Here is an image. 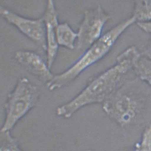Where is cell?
<instances>
[{"label": "cell", "mask_w": 151, "mask_h": 151, "mask_svg": "<svg viewBox=\"0 0 151 151\" xmlns=\"http://www.w3.org/2000/svg\"><path fill=\"white\" fill-rule=\"evenodd\" d=\"M39 90L26 77L21 78L8 94L4 104L5 117L1 132L10 131L37 102Z\"/></svg>", "instance_id": "6da1fadb"}, {"label": "cell", "mask_w": 151, "mask_h": 151, "mask_svg": "<svg viewBox=\"0 0 151 151\" xmlns=\"http://www.w3.org/2000/svg\"><path fill=\"white\" fill-rule=\"evenodd\" d=\"M134 21L133 18L130 19L105 35L73 65L63 73L57 75V80L59 84L65 86L87 67L102 58L110 49L121 33Z\"/></svg>", "instance_id": "7a4b0ae2"}, {"label": "cell", "mask_w": 151, "mask_h": 151, "mask_svg": "<svg viewBox=\"0 0 151 151\" xmlns=\"http://www.w3.org/2000/svg\"><path fill=\"white\" fill-rule=\"evenodd\" d=\"M0 13L6 21L15 26L43 49L46 50V27L42 17L36 20L28 19L1 7Z\"/></svg>", "instance_id": "3957f363"}, {"label": "cell", "mask_w": 151, "mask_h": 151, "mask_svg": "<svg viewBox=\"0 0 151 151\" xmlns=\"http://www.w3.org/2000/svg\"><path fill=\"white\" fill-rule=\"evenodd\" d=\"M42 18L46 27L47 64L51 69L58 49L56 30L58 26L57 13L53 1H48Z\"/></svg>", "instance_id": "277c9868"}, {"label": "cell", "mask_w": 151, "mask_h": 151, "mask_svg": "<svg viewBox=\"0 0 151 151\" xmlns=\"http://www.w3.org/2000/svg\"><path fill=\"white\" fill-rule=\"evenodd\" d=\"M17 61L28 72L40 80L46 82L54 77L48 68L41 57L34 52L19 50L15 53Z\"/></svg>", "instance_id": "5b68a950"}, {"label": "cell", "mask_w": 151, "mask_h": 151, "mask_svg": "<svg viewBox=\"0 0 151 151\" xmlns=\"http://www.w3.org/2000/svg\"><path fill=\"white\" fill-rule=\"evenodd\" d=\"M106 19L101 12L87 17L78 34L79 46H89L99 37Z\"/></svg>", "instance_id": "8992f818"}, {"label": "cell", "mask_w": 151, "mask_h": 151, "mask_svg": "<svg viewBox=\"0 0 151 151\" xmlns=\"http://www.w3.org/2000/svg\"><path fill=\"white\" fill-rule=\"evenodd\" d=\"M57 43L60 46L70 48H74V44L78 34L73 31L66 23L58 25L56 30Z\"/></svg>", "instance_id": "52a82bcc"}, {"label": "cell", "mask_w": 151, "mask_h": 151, "mask_svg": "<svg viewBox=\"0 0 151 151\" xmlns=\"http://www.w3.org/2000/svg\"><path fill=\"white\" fill-rule=\"evenodd\" d=\"M10 131L1 132V151H22Z\"/></svg>", "instance_id": "ba28073f"}, {"label": "cell", "mask_w": 151, "mask_h": 151, "mask_svg": "<svg viewBox=\"0 0 151 151\" xmlns=\"http://www.w3.org/2000/svg\"><path fill=\"white\" fill-rule=\"evenodd\" d=\"M135 16L141 20L151 19V1H140L137 6Z\"/></svg>", "instance_id": "9c48e42d"}, {"label": "cell", "mask_w": 151, "mask_h": 151, "mask_svg": "<svg viewBox=\"0 0 151 151\" xmlns=\"http://www.w3.org/2000/svg\"><path fill=\"white\" fill-rule=\"evenodd\" d=\"M139 25L142 29L146 31L151 32V22L139 23Z\"/></svg>", "instance_id": "30bf717a"}, {"label": "cell", "mask_w": 151, "mask_h": 151, "mask_svg": "<svg viewBox=\"0 0 151 151\" xmlns=\"http://www.w3.org/2000/svg\"><path fill=\"white\" fill-rule=\"evenodd\" d=\"M150 50L151 51V46H150Z\"/></svg>", "instance_id": "8fae6325"}]
</instances>
